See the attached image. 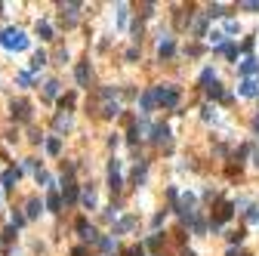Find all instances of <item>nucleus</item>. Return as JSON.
<instances>
[{"instance_id":"10","label":"nucleus","mask_w":259,"mask_h":256,"mask_svg":"<svg viewBox=\"0 0 259 256\" xmlns=\"http://www.w3.org/2000/svg\"><path fill=\"white\" fill-rule=\"evenodd\" d=\"M173 53H176V43H173L170 34H163V37L158 40V56H161V59H170Z\"/></svg>"},{"instance_id":"22","label":"nucleus","mask_w":259,"mask_h":256,"mask_svg":"<svg viewBox=\"0 0 259 256\" xmlns=\"http://www.w3.org/2000/svg\"><path fill=\"white\" fill-rule=\"evenodd\" d=\"M219 16H226V6H222V3L207 6V13H204V19H219Z\"/></svg>"},{"instance_id":"29","label":"nucleus","mask_w":259,"mask_h":256,"mask_svg":"<svg viewBox=\"0 0 259 256\" xmlns=\"http://www.w3.org/2000/svg\"><path fill=\"white\" fill-rule=\"evenodd\" d=\"M219 53H226L228 59H238V46H234V43H222V46H219Z\"/></svg>"},{"instance_id":"30","label":"nucleus","mask_w":259,"mask_h":256,"mask_svg":"<svg viewBox=\"0 0 259 256\" xmlns=\"http://www.w3.org/2000/svg\"><path fill=\"white\" fill-rule=\"evenodd\" d=\"M161 241H163V238H161V231H155V235L145 241V247H148V250H158V247H161Z\"/></svg>"},{"instance_id":"36","label":"nucleus","mask_w":259,"mask_h":256,"mask_svg":"<svg viewBox=\"0 0 259 256\" xmlns=\"http://www.w3.org/2000/svg\"><path fill=\"white\" fill-rule=\"evenodd\" d=\"M13 238H16V228H13V225H9V228L3 231V244H6V247H9V244H13Z\"/></svg>"},{"instance_id":"38","label":"nucleus","mask_w":259,"mask_h":256,"mask_svg":"<svg viewBox=\"0 0 259 256\" xmlns=\"http://www.w3.org/2000/svg\"><path fill=\"white\" fill-rule=\"evenodd\" d=\"M216 118V108L213 105H204V121H213Z\"/></svg>"},{"instance_id":"37","label":"nucleus","mask_w":259,"mask_h":256,"mask_svg":"<svg viewBox=\"0 0 259 256\" xmlns=\"http://www.w3.org/2000/svg\"><path fill=\"white\" fill-rule=\"evenodd\" d=\"M247 219L256 225V223H259V207H250V210H247Z\"/></svg>"},{"instance_id":"27","label":"nucleus","mask_w":259,"mask_h":256,"mask_svg":"<svg viewBox=\"0 0 259 256\" xmlns=\"http://www.w3.org/2000/svg\"><path fill=\"white\" fill-rule=\"evenodd\" d=\"M43 65H46V53H43V50H37V53H34V59H31V68L37 71V68H43Z\"/></svg>"},{"instance_id":"11","label":"nucleus","mask_w":259,"mask_h":256,"mask_svg":"<svg viewBox=\"0 0 259 256\" xmlns=\"http://www.w3.org/2000/svg\"><path fill=\"white\" fill-rule=\"evenodd\" d=\"M155 105H158V99H155V90H145L142 96H139V108H142V118L148 111H155Z\"/></svg>"},{"instance_id":"45","label":"nucleus","mask_w":259,"mask_h":256,"mask_svg":"<svg viewBox=\"0 0 259 256\" xmlns=\"http://www.w3.org/2000/svg\"><path fill=\"white\" fill-rule=\"evenodd\" d=\"M182 256H197V253L194 250H182Z\"/></svg>"},{"instance_id":"42","label":"nucleus","mask_w":259,"mask_h":256,"mask_svg":"<svg viewBox=\"0 0 259 256\" xmlns=\"http://www.w3.org/2000/svg\"><path fill=\"white\" fill-rule=\"evenodd\" d=\"M71 256H87V250H84V247H74V253H71Z\"/></svg>"},{"instance_id":"40","label":"nucleus","mask_w":259,"mask_h":256,"mask_svg":"<svg viewBox=\"0 0 259 256\" xmlns=\"http://www.w3.org/2000/svg\"><path fill=\"white\" fill-rule=\"evenodd\" d=\"M127 59H130V62H136V59H139V50H136V46H133V50H127Z\"/></svg>"},{"instance_id":"33","label":"nucleus","mask_w":259,"mask_h":256,"mask_svg":"<svg viewBox=\"0 0 259 256\" xmlns=\"http://www.w3.org/2000/svg\"><path fill=\"white\" fill-rule=\"evenodd\" d=\"M244 235H247L244 228H238V231H228V241H231V244H241V241H244Z\"/></svg>"},{"instance_id":"12","label":"nucleus","mask_w":259,"mask_h":256,"mask_svg":"<svg viewBox=\"0 0 259 256\" xmlns=\"http://www.w3.org/2000/svg\"><path fill=\"white\" fill-rule=\"evenodd\" d=\"M19 179H22V170H6V173H3V179H0V182H3V189H6V192H13Z\"/></svg>"},{"instance_id":"31","label":"nucleus","mask_w":259,"mask_h":256,"mask_svg":"<svg viewBox=\"0 0 259 256\" xmlns=\"http://www.w3.org/2000/svg\"><path fill=\"white\" fill-rule=\"evenodd\" d=\"M124 256H145V247H142V244H133V247L124 250Z\"/></svg>"},{"instance_id":"24","label":"nucleus","mask_w":259,"mask_h":256,"mask_svg":"<svg viewBox=\"0 0 259 256\" xmlns=\"http://www.w3.org/2000/svg\"><path fill=\"white\" fill-rule=\"evenodd\" d=\"M37 37L40 40H53V28L46 25V22H37Z\"/></svg>"},{"instance_id":"44","label":"nucleus","mask_w":259,"mask_h":256,"mask_svg":"<svg viewBox=\"0 0 259 256\" xmlns=\"http://www.w3.org/2000/svg\"><path fill=\"white\" fill-rule=\"evenodd\" d=\"M253 133H259V114L253 118Z\"/></svg>"},{"instance_id":"25","label":"nucleus","mask_w":259,"mask_h":256,"mask_svg":"<svg viewBox=\"0 0 259 256\" xmlns=\"http://www.w3.org/2000/svg\"><path fill=\"white\" fill-rule=\"evenodd\" d=\"M56 93H59V80H46L43 96H46V99H56Z\"/></svg>"},{"instance_id":"18","label":"nucleus","mask_w":259,"mask_h":256,"mask_svg":"<svg viewBox=\"0 0 259 256\" xmlns=\"http://www.w3.org/2000/svg\"><path fill=\"white\" fill-rule=\"evenodd\" d=\"M46 207H50L53 213L62 210V197H59V192H56V189H50V194H46Z\"/></svg>"},{"instance_id":"4","label":"nucleus","mask_w":259,"mask_h":256,"mask_svg":"<svg viewBox=\"0 0 259 256\" xmlns=\"http://www.w3.org/2000/svg\"><path fill=\"white\" fill-rule=\"evenodd\" d=\"M231 213H234V204H231V201H222V204L216 207V213H213V223H210V228L219 231V228L231 219Z\"/></svg>"},{"instance_id":"19","label":"nucleus","mask_w":259,"mask_h":256,"mask_svg":"<svg viewBox=\"0 0 259 256\" xmlns=\"http://www.w3.org/2000/svg\"><path fill=\"white\" fill-rule=\"evenodd\" d=\"M80 201H84V207H87V210H93V207H96V192H93L90 185H87V189L80 192Z\"/></svg>"},{"instance_id":"9","label":"nucleus","mask_w":259,"mask_h":256,"mask_svg":"<svg viewBox=\"0 0 259 256\" xmlns=\"http://www.w3.org/2000/svg\"><path fill=\"white\" fill-rule=\"evenodd\" d=\"M77 13H80V3H62V25L71 28L77 22Z\"/></svg>"},{"instance_id":"41","label":"nucleus","mask_w":259,"mask_h":256,"mask_svg":"<svg viewBox=\"0 0 259 256\" xmlns=\"http://www.w3.org/2000/svg\"><path fill=\"white\" fill-rule=\"evenodd\" d=\"M226 256H247V253H244V250H234V247H228V253H226Z\"/></svg>"},{"instance_id":"21","label":"nucleus","mask_w":259,"mask_h":256,"mask_svg":"<svg viewBox=\"0 0 259 256\" xmlns=\"http://www.w3.org/2000/svg\"><path fill=\"white\" fill-rule=\"evenodd\" d=\"M207 96H210V99H222V96H226V93H222V84H219V80L207 84Z\"/></svg>"},{"instance_id":"39","label":"nucleus","mask_w":259,"mask_h":256,"mask_svg":"<svg viewBox=\"0 0 259 256\" xmlns=\"http://www.w3.org/2000/svg\"><path fill=\"white\" fill-rule=\"evenodd\" d=\"M204 28H207V22H204V19H197V22H194V34H197V37L204 34Z\"/></svg>"},{"instance_id":"20","label":"nucleus","mask_w":259,"mask_h":256,"mask_svg":"<svg viewBox=\"0 0 259 256\" xmlns=\"http://www.w3.org/2000/svg\"><path fill=\"white\" fill-rule=\"evenodd\" d=\"M241 96H259V84H256V80H244V84H241Z\"/></svg>"},{"instance_id":"34","label":"nucleus","mask_w":259,"mask_h":256,"mask_svg":"<svg viewBox=\"0 0 259 256\" xmlns=\"http://www.w3.org/2000/svg\"><path fill=\"white\" fill-rule=\"evenodd\" d=\"M241 9H250V13H259V0H244Z\"/></svg>"},{"instance_id":"14","label":"nucleus","mask_w":259,"mask_h":256,"mask_svg":"<svg viewBox=\"0 0 259 256\" xmlns=\"http://www.w3.org/2000/svg\"><path fill=\"white\" fill-rule=\"evenodd\" d=\"M74 77H77L80 87H90V62H80V65L74 68Z\"/></svg>"},{"instance_id":"17","label":"nucleus","mask_w":259,"mask_h":256,"mask_svg":"<svg viewBox=\"0 0 259 256\" xmlns=\"http://www.w3.org/2000/svg\"><path fill=\"white\" fill-rule=\"evenodd\" d=\"M56 130L59 133H68V130H71V114H68V111H62V114H56Z\"/></svg>"},{"instance_id":"13","label":"nucleus","mask_w":259,"mask_h":256,"mask_svg":"<svg viewBox=\"0 0 259 256\" xmlns=\"http://www.w3.org/2000/svg\"><path fill=\"white\" fill-rule=\"evenodd\" d=\"M133 225H139V219H136V216H124L121 223H114V231H111V235H124V231H130Z\"/></svg>"},{"instance_id":"28","label":"nucleus","mask_w":259,"mask_h":256,"mask_svg":"<svg viewBox=\"0 0 259 256\" xmlns=\"http://www.w3.org/2000/svg\"><path fill=\"white\" fill-rule=\"evenodd\" d=\"M99 247H102V253H114V238H99Z\"/></svg>"},{"instance_id":"8","label":"nucleus","mask_w":259,"mask_h":256,"mask_svg":"<svg viewBox=\"0 0 259 256\" xmlns=\"http://www.w3.org/2000/svg\"><path fill=\"white\" fill-rule=\"evenodd\" d=\"M9 111H13V118L16 121H31V105H28V102L25 99H13V105H9Z\"/></svg>"},{"instance_id":"32","label":"nucleus","mask_w":259,"mask_h":256,"mask_svg":"<svg viewBox=\"0 0 259 256\" xmlns=\"http://www.w3.org/2000/svg\"><path fill=\"white\" fill-rule=\"evenodd\" d=\"M117 25H127V3H121V6H117Z\"/></svg>"},{"instance_id":"23","label":"nucleus","mask_w":259,"mask_h":256,"mask_svg":"<svg viewBox=\"0 0 259 256\" xmlns=\"http://www.w3.org/2000/svg\"><path fill=\"white\" fill-rule=\"evenodd\" d=\"M46 151H50V155H59V151H62V139L50 136V139H46Z\"/></svg>"},{"instance_id":"43","label":"nucleus","mask_w":259,"mask_h":256,"mask_svg":"<svg viewBox=\"0 0 259 256\" xmlns=\"http://www.w3.org/2000/svg\"><path fill=\"white\" fill-rule=\"evenodd\" d=\"M253 158H256V167H259V142L253 145Z\"/></svg>"},{"instance_id":"35","label":"nucleus","mask_w":259,"mask_h":256,"mask_svg":"<svg viewBox=\"0 0 259 256\" xmlns=\"http://www.w3.org/2000/svg\"><path fill=\"white\" fill-rule=\"evenodd\" d=\"M192 228L197 231V235H204V231H207V223H204V219H197V216H194V223H192Z\"/></svg>"},{"instance_id":"16","label":"nucleus","mask_w":259,"mask_h":256,"mask_svg":"<svg viewBox=\"0 0 259 256\" xmlns=\"http://www.w3.org/2000/svg\"><path fill=\"white\" fill-rule=\"evenodd\" d=\"M241 74H244L247 80H250V74H259V62L253 59V56H247V59L241 62Z\"/></svg>"},{"instance_id":"5","label":"nucleus","mask_w":259,"mask_h":256,"mask_svg":"<svg viewBox=\"0 0 259 256\" xmlns=\"http://www.w3.org/2000/svg\"><path fill=\"white\" fill-rule=\"evenodd\" d=\"M108 189L111 192H121L124 189V179H121V160H111V164H108Z\"/></svg>"},{"instance_id":"3","label":"nucleus","mask_w":259,"mask_h":256,"mask_svg":"<svg viewBox=\"0 0 259 256\" xmlns=\"http://www.w3.org/2000/svg\"><path fill=\"white\" fill-rule=\"evenodd\" d=\"M62 197H65V204L77 201V182H74V167L71 164H68L65 173H62Z\"/></svg>"},{"instance_id":"2","label":"nucleus","mask_w":259,"mask_h":256,"mask_svg":"<svg viewBox=\"0 0 259 256\" xmlns=\"http://www.w3.org/2000/svg\"><path fill=\"white\" fill-rule=\"evenodd\" d=\"M155 99L161 102L163 108H176V105H179V87H176V84H161L155 90Z\"/></svg>"},{"instance_id":"7","label":"nucleus","mask_w":259,"mask_h":256,"mask_svg":"<svg viewBox=\"0 0 259 256\" xmlns=\"http://www.w3.org/2000/svg\"><path fill=\"white\" fill-rule=\"evenodd\" d=\"M74 228H77V235H80V238H84V241H90V244H96V241H99V235H96V228H93V225L87 223V219H84V216H80V219H77V225H74Z\"/></svg>"},{"instance_id":"46","label":"nucleus","mask_w":259,"mask_h":256,"mask_svg":"<svg viewBox=\"0 0 259 256\" xmlns=\"http://www.w3.org/2000/svg\"><path fill=\"white\" fill-rule=\"evenodd\" d=\"M0 9H3V3H0Z\"/></svg>"},{"instance_id":"1","label":"nucleus","mask_w":259,"mask_h":256,"mask_svg":"<svg viewBox=\"0 0 259 256\" xmlns=\"http://www.w3.org/2000/svg\"><path fill=\"white\" fill-rule=\"evenodd\" d=\"M0 46H6V50H25L28 37L19 28H3V31H0Z\"/></svg>"},{"instance_id":"26","label":"nucleus","mask_w":259,"mask_h":256,"mask_svg":"<svg viewBox=\"0 0 259 256\" xmlns=\"http://www.w3.org/2000/svg\"><path fill=\"white\" fill-rule=\"evenodd\" d=\"M43 210V204L37 201V197H31V201H28V219H34V216H37Z\"/></svg>"},{"instance_id":"6","label":"nucleus","mask_w":259,"mask_h":256,"mask_svg":"<svg viewBox=\"0 0 259 256\" xmlns=\"http://www.w3.org/2000/svg\"><path fill=\"white\" fill-rule=\"evenodd\" d=\"M151 133H155V136H151V139H155V145H161V148H167V151H170L173 136H170V127H167V124H158Z\"/></svg>"},{"instance_id":"15","label":"nucleus","mask_w":259,"mask_h":256,"mask_svg":"<svg viewBox=\"0 0 259 256\" xmlns=\"http://www.w3.org/2000/svg\"><path fill=\"white\" fill-rule=\"evenodd\" d=\"M145 176H148V160L139 158V164L133 167V182H136V185H142V182H145Z\"/></svg>"}]
</instances>
